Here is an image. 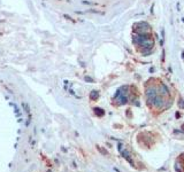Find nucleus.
I'll list each match as a JSON object with an SVG mask.
<instances>
[{
	"label": "nucleus",
	"instance_id": "obj_4",
	"mask_svg": "<svg viewBox=\"0 0 184 172\" xmlns=\"http://www.w3.org/2000/svg\"><path fill=\"white\" fill-rule=\"evenodd\" d=\"M160 90H161V93L163 92V94H168L169 92H168V89H167V86L165 85V84H162L161 86H160Z\"/></svg>",
	"mask_w": 184,
	"mask_h": 172
},
{
	"label": "nucleus",
	"instance_id": "obj_6",
	"mask_svg": "<svg viewBox=\"0 0 184 172\" xmlns=\"http://www.w3.org/2000/svg\"><path fill=\"white\" fill-rule=\"evenodd\" d=\"M85 80L86 81H93V79H92L91 77H85Z\"/></svg>",
	"mask_w": 184,
	"mask_h": 172
},
{
	"label": "nucleus",
	"instance_id": "obj_3",
	"mask_svg": "<svg viewBox=\"0 0 184 172\" xmlns=\"http://www.w3.org/2000/svg\"><path fill=\"white\" fill-rule=\"evenodd\" d=\"M152 52H153V48H144V49H142V54L144 56H148L150 54H152Z\"/></svg>",
	"mask_w": 184,
	"mask_h": 172
},
{
	"label": "nucleus",
	"instance_id": "obj_1",
	"mask_svg": "<svg viewBox=\"0 0 184 172\" xmlns=\"http://www.w3.org/2000/svg\"><path fill=\"white\" fill-rule=\"evenodd\" d=\"M134 28H135V33H138V35L150 33V30H151V25L146 22H138L137 24L134 25Z\"/></svg>",
	"mask_w": 184,
	"mask_h": 172
},
{
	"label": "nucleus",
	"instance_id": "obj_2",
	"mask_svg": "<svg viewBox=\"0 0 184 172\" xmlns=\"http://www.w3.org/2000/svg\"><path fill=\"white\" fill-rule=\"evenodd\" d=\"M139 46L142 47V49H144V48H153V46H154V40H153L152 38H147V39L144 40Z\"/></svg>",
	"mask_w": 184,
	"mask_h": 172
},
{
	"label": "nucleus",
	"instance_id": "obj_5",
	"mask_svg": "<svg viewBox=\"0 0 184 172\" xmlns=\"http://www.w3.org/2000/svg\"><path fill=\"white\" fill-rule=\"evenodd\" d=\"M98 97H99V94H98L97 91H92L91 92V99H97Z\"/></svg>",
	"mask_w": 184,
	"mask_h": 172
}]
</instances>
